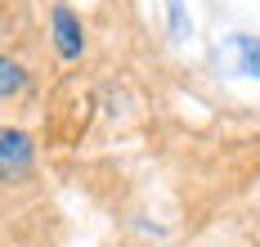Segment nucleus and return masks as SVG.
<instances>
[{"label":"nucleus","instance_id":"5","mask_svg":"<svg viewBox=\"0 0 260 247\" xmlns=\"http://www.w3.org/2000/svg\"><path fill=\"white\" fill-rule=\"evenodd\" d=\"M166 27H171V41H188L193 36V18L184 14V0H166Z\"/></svg>","mask_w":260,"mask_h":247},{"label":"nucleus","instance_id":"2","mask_svg":"<svg viewBox=\"0 0 260 247\" xmlns=\"http://www.w3.org/2000/svg\"><path fill=\"white\" fill-rule=\"evenodd\" d=\"M50 41H54V54L68 58V63L85 54V27H81V18L68 5H54L50 9Z\"/></svg>","mask_w":260,"mask_h":247},{"label":"nucleus","instance_id":"3","mask_svg":"<svg viewBox=\"0 0 260 247\" xmlns=\"http://www.w3.org/2000/svg\"><path fill=\"white\" fill-rule=\"evenodd\" d=\"M234 54H238V72L260 81V36H234Z\"/></svg>","mask_w":260,"mask_h":247},{"label":"nucleus","instance_id":"1","mask_svg":"<svg viewBox=\"0 0 260 247\" xmlns=\"http://www.w3.org/2000/svg\"><path fill=\"white\" fill-rule=\"evenodd\" d=\"M36 166V144L18 126H0V184H18Z\"/></svg>","mask_w":260,"mask_h":247},{"label":"nucleus","instance_id":"4","mask_svg":"<svg viewBox=\"0 0 260 247\" xmlns=\"http://www.w3.org/2000/svg\"><path fill=\"white\" fill-rule=\"evenodd\" d=\"M23 85H27L23 63H14V58L0 54V99H14V95H23Z\"/></svg>","mask_w":260,"mask_h":247}]
</instances>
